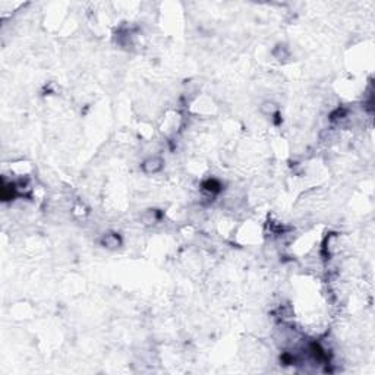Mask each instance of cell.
<instances>
[{"instance_id":"6da1fadb","label":"cell","mask_w":375,"mask_h":375,"mask_svg":"<svg viewBox=\"0 0 375 375\" xmlns=\"http://www.w3.org/2000/svg\"><path fill=\"white\" fill-rule=\"evenodd\" d=\"M122 244H124V239L116 232H106L104 234H102V238H100V245L106 250H118L122 246Z\"/></svg>"},{"instance_id":"7a4b0ae2","label":"cell","mask_w":375,"mask_h":375,"mask_svg":"<svg viewBox=\"0 0 375 375\" xmlns=\"http://www.w3.org/2000/svg\"><path fill=\"white\" fill-rule=\"evenodd\" d=\"M164 167V160L158 156H150L142 162L141 168L146 174H157Z\"/></svg>"},{"instance_id":"3957f363","label":"cell","mask_w":375,"mask_h":375,"mask_svg":"<svg viewBox=\"0 0 375 375\" xmlns=\"http://www.w3.org/2000/svg\"><path fill=\"white\" fill-rule=\"evenodd\" d=\"M160 218H162V216H160L158 210L154 208L146 210V211H142L141 216H140V222H141L144 226H152V224L158 223Z\"/></svg>"},{"instance_id":"277c9868","label":"cell","mask_w":375,"mask_h":375,"mask_svg":"<svg viewBox=\"0 0 375 375\" xmlns=\"http://www.w3.org/2000/svg\"><path fill=\"white\" fill-rule=\"evenodd\" d=\"M261 113L266 114V116H272L277 113V106L274 104L272 102H264L261 104Z\"/></svg>"}]
</instances>
